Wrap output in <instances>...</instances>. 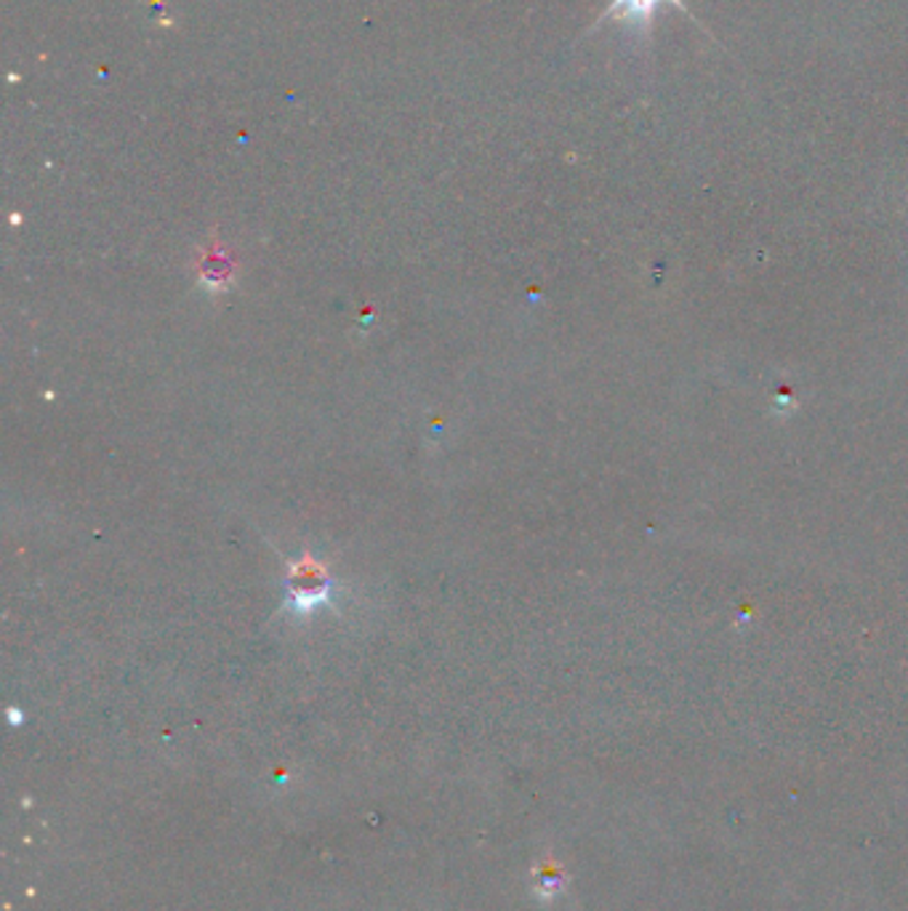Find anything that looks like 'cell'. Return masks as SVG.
<instances>
[{
    "label": "cell",
    "instance_id": "1",
    "mask_svg": "<svg viewBox=\"0 0 908 911\" xmlns=\"http://www.w3.org/2000/svg\"><path fill=\"white\" fill-rule=\"evenodd\" d=\"M288 589L291 607L298 613H307L320 603H326L328 592H331V579H328L326 568L307 555L304 560H298L296 566L291 568Z\"/></svg>",
    "mask_w": 908,
    "mask_h": 911
},
{
    "label": "cell",
    "instance_id": "2",
    "mask_svg": "<svg viewBox=\"0 0 908 911\" xmlns=\"http://www.w3.org/2000/svg\"><path fill=\"white\" fill-rule=\"evenodd\" d=\"M667 3L677 5V9L688 14L682 0H613V3L605 9V14H602V20H615L624 24L626 30H632V33L645 35L650 30L652 16H656L658 9Z\"/></svg>",
    "mask_w": 908,
    "mask_h": 911
},
{
    "label": "cell",
    "instance_id": "3",
    "mask_svg": "<svg viewBox=\"0 0 908 911\" xmlns=\"http://www.w3.org/2000/svg\"><path fill=\"white\" fill-rule=\"evenodd\" d=\"M197 270H201V283L205 285V288H211V291H216V294H219V291H227L229 283H232L235 264H232V259L227 257V253L211 246L208 251L203 253Z\"/></svg>",
    "mask_w": 908,
    "mask_h": 911
}]
</instances>
